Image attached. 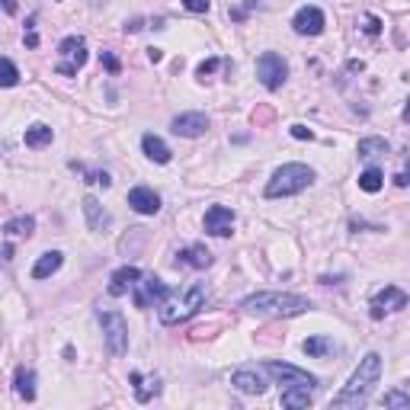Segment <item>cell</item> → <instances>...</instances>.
<instances>
[{"label":"cell","instance_id":"1","mask_svg":"<svg viewBox=\"0 0 410 410\" xmlns=\"http://www.w3.org/2000/svg\"><path fill=\"white\" fill-rule=\"evenodd\" d=\"M378 378H382V356L378 352H368L366 359L359 362V368L350 375L346 388L334 398V407L336 410H359L368 404L372 391H375Z\"/></svg>","mask_w":410,"mask_h":410},{"label":"cell","instance_id":"2","mask_svg":"<svg viewBox=\"0 0 410 410\" xmlns=\"http://www.w3.org/2000/svg\"><path fill=\"white\" fill-rule=\"evenodd\" d=\"M241 308L247 314H257V318H295V314L311 311V302L292 292H257L247 295Z\"/></svg>","mask_w":410,"mask_h":410},{"label":"cell","instance_id":"3","mask_svg":"<svg viewBox=\"0 0 410 410\" xmlns=\"http://www.w3.org/2000/svg\"><path fill=\"white\" fill-rule=\"evenodd\" d=\"M205 302H209V289L196 282V285H189L186 292L167 295L157 308V318H160V324H167V327L183 324V321H189L199 308H205Z\"/></svg>","mask_w":410,"mask_h":410},{"label":"cell","instance_id":"4","mask_svg":"<svg viewBox=\"0 0 410 410\" xmlns=\"http://www.w3.org/2000/svg\"><path fill=\"white\" fill-rule=\"evenodd\" d=\"M314 183V170L308 164H282L276 173L269 176L266 183V196L269 199H285V196H295L308 189Z\"/></svg>","mask_w":410,"mask_h":410},{"label":"cell","instance_id":"5","mask_svg":"<svg viewBox=\"0 0 410 410\" xmlns=\"http://www.w3.org/2000/svg\"><path fill=\"white\" fill-rule=\"evenodd\" d=\"M100 327H103V340H106L112 356H126L128 352V324L119 311H100Z\"/></svg>","mask_w":410,"mask_h":410},{"label":"cell","instance_id":"6","mask_svg":"<svg viewBox=\"0 0 410 410\" xmlns=\"http://www.w3.org/2000/svg\"><path fill=\"white\" fill-rule=\"evenodd\" d=\"M285 77H289V65L282 61V55L276 51H263L257 58V80L266 90H279L285 84Z\"/></svg>","mask_w":410,"mask_h":410},{"label":"cell","instance_id":"7","mask_svg":"<svg viewBox=\"0 0 410 410\" xmlns=\"http://www.w3.org/2000/svg\"><path fill=\"white\" fill-rule=\"evenodd\" d=\"M368 314L375 321H382L385 314H394V311H404L407 308V292L404 289H398V285H385L382 292L372 295V305H368Z\"/></svg>","mask_w":410,"mask_h":410},{"label":"cell","instance_id":"8","mask_svg":"<svg viewBox=\"0 0 410 410\" xmlns=\"http://www.w3.org/2000/svg\"><path fill=\"white\" fill-rule=\"evenodd\" d=\"M58 51H61V58H67L65 65H58V74L71 77L87 65V42L80 39V35H67V39H61Z\"/></svg>","mask_w":410,"mask_h":410},{"label":"cell","instance_id":"9","mask_svg":"<svg viewBox=\"0 0 410 410\" xmlns=\"http://www.w3.org/2000/svg\"><path fill=\"white\" fill-rule=\"evenodd\" d=\"M132 289H135V305L138 308H151L154 302H164L170 295V289L157 276H138Z\"/></svg>","mask_w":410,"mask_h":410},{"label":"cell","instance_id":"10","mask_svg":"<svg viewBox=\"0 0 410 410\" xmlns=\"http://www.w3.org/2000/svg\"><path fill=\"white\" fill-rule=\"evenodd\" d=\"M266 372L273 378H276L279 385H302V388H314L318 385V378L314 375H308L305 368H298V366H289V362H266Z\"/></svg>","mask_w":410,"mask_h":410},{"label":"cell","instance_id":"11","mask_svg":"<svg viewBox=\"0 0 410 410\" xmlns=\"http://www.w3.org/2000/svg\"><path fill=\"white\" fill-rule=\"evenodd\" d=\"M234 221H237V215L228 209V205H212V209L205 212V234L228 237L234 231Z\"/></svg>","mask_w":410,"mask_h":410},{"label":"cell","instance_id":"12","mask_svg":"<svg viewBox=\"0 0 410 410\" xmlns=\"http://www.w3.org/2000/svg\"><path fill=\"white\" fill-rule=\"evenodd\" d=\"M209 116L205 112H183V116H176L173 122H170V128H173L176 135H183V138H199V135L209 132Z\"/></svg>","mask_w":410,"mask_h":410},{"label":"cell","instance_id":"13","mask_svg":"<svg viewBox=\"0 0 410 410\" xmlns=\"http://www.w3.org/2000/svg\"><path fill=\"white\" fill-rule=\"evenodd\" d=\"M324 26H327V19L318 7H302L292 17V29L298 35H321L324 33Z\"/></svg>","mask_w":410,"mask_h":410},{"label":"cell","instance_id":"14","mask_svg":"<svg viewBox=\"0 0 410 410\" xmlns=\"http://www.w3.org/2000/svg\"><path fill=\"white\" fill-rule=\"evenodd\" d=\"M128 205H132L138 215H157L160 212V196L154 193L151 186H135L128 193Z\"/></svg>","mask_w":410,"mask_h":410},{"label":"cell","instance_id":"15","mask_svg":"<svg viewBox=\"0 0 410 410\" xmlns=\"http://www.w3.org/2000/svg\"><path fill=\"white\" fill-rule=\"evenodd\" d=\"M84 218H87V225H90V231H96V234L112 228V215L103 209V202L96 196H87L84 199Z\"/></svg>","mask_w":410,"mask_h":410},{"label":"cell","instance_id":"16","mask_svg":"<svg viewBox=\"0 0 410 410\" xmlns=\"http://www.w3.org/2000/svg\"><path fill=\"white\" fill-rule=\"evenodd\" d=\"M231 385H234L237 391H244V394H263V391H266L263 375L253 372V368H237L234 375H231Z\"/></svg>","mask_w":410,"mask_h":410},{"label":"cell","instance_id":"17","mask_svg":"<svg viewBox=\"0 0 410 410\" xmlns=\"http://www.w3.org/2000/svg\"><path fill=\"white\" fill-rule=\"evenodd\" d=\"M61 266H65V253H61V250H49V253H42V257L35 259L33 279H49V276H55Z\"/></svg>","mask_w":410,"mask_h":410},{"label":"cell","instance_id":"18","mask_svg":"<svg viewBox=\"0 0 410 410\" xmlns=\"http://www.w3.org/2000/svg\"><path fill=\"white\" fill-rule=\"evenodd\" d=\"M142 276V269L138 266H122V269H116V273H112V279H109V295H126L128 289H132L135 285V279Z\"/></svg>","mask_w":410,"mask_h":410},{"label":"cell","instance_id":"19","mask_svg":"<svg viewBox=\"0 0 410 410\" xmlns=\"http://www.w3.org/2000/svg\"><path fill=\"white\" fill-rule=\"evenodd\" d=\"M142 151L148 160H154V164H170V148L164 144V138H157L154 132H148L142 138Z\"/></svg>","mask_w":410,"mask_h":410},{"label":"cell","instance_id":"20","mask_svg":"<svg viewBox=\"0 0 410 410\" xmlns=\"http://www.w3.org/2000/svg\"><path fill=\"white\" fill-rule=\"evenodd\" d=\"M176 263H180V266H189V269H209L212 266V253L205 250L202 244H196V247H186Z\"/></svg>","mask_w":410,"mask_h":410},{"label":"cell","instance_id":"21","mask_svg":"<svg viewBox=\"0 0 410 410\" xmlns=\"http://www.w3.org/2000/svg\"><path fill=\"white\" fill-rule=\"evenodd\" d=\"M13 388H17V394L23 401H35V372L33 368L19 366L17 375H13Z\"/></svg>","mask_w":410,"mask_h":410},{"label":"cell","instance_id":"22","mask_svg":"<svg viewBox=\"0 0 410 410\" xmlns=\"http://www.w3.org/2000/svg\"><path fill=\"white\" fill-rule=\"evenodd\" d=\"M336 346H334V340L330 336H308L302 343V352L305 356H311V359H324V356H330Z\"/></svg>","mask_w":410,"mask_h":410},{"label":"cell","instance_id":"23","mask_svg":"<svg viewBox=\"0 0 410 410\" xmlns=\"http://www.w3.org/2000/svg\"><path fill=\"white\" fill-rule=\"evenodd\" d=\"M51 138H55L51 126H42V122L29 126V128H26V135H23L26 148H45V144H51Z\"/></svg>","mask_w":410,"mask_h":410},{"label":"cell","instance_id":"24","mask_svg":"<svg viewBox=\"0 0 410 410\" xmlns=\"http://www.w3.org/2000/svg\"><path fill=\"white\" fill-rule=\"evenodd\" d=\"M35 231V218L33 215H19V218H10L3 225V234L7 237H29Z\"/></svg>","mask_w":410,"mask_h":410},{"label":"cell","instance_id":"25","mask_svg":"<svg viewBox=\"0 0 410 410\" xmlns=\"http://www.w3.org/2000/svg\"><path fill=\"white\" fill-rule=\"evenodd\" d=\"M282 404H285V407H311V388L289 385L282 391Z\"/></svg>","mask_w":410,"mask_h":410},{"label":"cell","instance_id":"26","mask_svg":"<svg viewBox=\"0 0 410 410\" xmlns=\"http://www.w3.org/2000/svg\"><path fill=\"white\" fill-rule=\"evenodd\" d=\"M132 382H135V398L138 401H151L154 394L160 391L157 378H142V372H132Z\"/></svg>","mask_w":410,"mask_h":410},{"label":"cell","instance_id":"27","mask_svg":"<svg viewBox=\"0 0 410 410\" xmlns=\"http://www.w3.org/2000/svg\"><path fill=\"white\" fill-rule=\"evenodd\" d=\"M388 151H391V148H388L385 138H362L359 148H356V154H359L362 160H368V157H382V154H388Z\"/></svg>","mask_w":410,"mask_h":410},{"label":"cell","instance_id":"28","mask_svg":"<svg viewBox=\"0 0 410 410\" xmlns=\"http://www.w3.org/2000/svg\"><path fill=\"white\" fill-rule=\"evenodd\" d=\"M382 186H385V173H382L378 167H368L366 173H359V189L362 193H378Z\"/></svg>","mask_w":410,"mask_h":410},{"label":"cell","instance_id":"29","mask_svg":"<svg viewBox=\"0 0 410 410\" xmlns=\"http://www.w3.org/2000/svg\"><path fill=\"white\" fill-rule=\"evenodd\" d=\"M19 84V67L10 58H0V87H17Z\"/></svg>","mask_w":410,"mask_h":410},{"label":"cell","instance_id":"30","mask_svg":"<svg viewBox=\"0 0 410 410\" xmlns=\"http://www.w3.org/2000/svg\"><path fill=\"white\" fill-rule=\"evenodd\" d=\"M385 407H410V394H404V391L385 394Z\"/></svg>","mask_w":410,"mask_h":410},{"label":"cell","instance_id":"31","mask_svg":"<svg viewBox=\"0 0 410 410\" xmlns=\"http://www.w3.org/2000/svg\"><path fill=\"white\" fill-rule=\"evenodd\" d=\"M362 33H366V35H378V33H382V23H378V17L366 13V17H362Z\"/></svg>","mask_w":410,"mask_h":410},{"label":"cell","instance_id":"32","mask_svg":"<svg viewBox=\"0 0 410 410\" xmlns=\"http://www.w3.org/2000/svg\"><path fill=\"white\" fill-rule=\"evenodd\" d=\"M183 7L189 10V13H209V0H183Z\"/></svg>","mask_w":410,"mask_h":410},{"label":"cell","instance_id":"33","mask_svg":"<svg viewBox=\"0 0 410 410\" xmlns=\"http://www.w3.org/2000/svg\"><path fill=\"white\" fill-rule=\"evenodd\" d=\"M215 67H218V58H209V61H202V65L196 67V74H199L202 80H205L209 74H215Z\"/></svg>","mask_w":410,"mask_h":410},{"label":"cell","instance_id":"34","mask_svg":"<svg viewBox=\"0 0 410 410\" xmlns=\"http://www.w3.org/2000/svg\"><path fill=\"white\" fill-rule=\"evenodd\" d=\"M289 132H292V138H298V142H311V138H314V132H311L308 126H292Z\"/></svg>","mask_w":410,"mask_h":410},{"label":"cell","instance_id":"35","mask_svg":"<svg viewBox=\"0 0 410 410\" xmlns=\"http://www.w3.org/2000/svg\"><path fill=\"white\" fill-rule=\"evenodd\" d=\"M103 65H106L109 71H112V74H116V71H119V61H116V55H109V51H103Z\"/></svg>","mask_w":410,"mask_h":410},{"label":"cell","instance_id":"36","mask_svg":"<svg viewBox=\"0 0 410 410\" xmlns=\"http://www.w3.org/2000/svg\"><path fill=\"white\" fill-rule=\"evenodd\" d=\"M26 45H29V49H35V45H39V35L29 33V35H26Z\"/></svg>","mask_w":410,"mask_h":410},{"label":"cell","instance_id":"37","mask_svg":"<svg viewBox=\"0 0 410 410\" xmlns=\"http://www.w3.org/2000/svg\"><path fill=\"white\" fill-rule=\"evenodd\" d=\"M148 58H151V61H154V65H157V61H160V58H164V55H160V49H151V51H148Z\"/></svg>","mask_w":410,"mask_h":410},{"label":"cell","instance_id":"38","mask_svg":"<svg viewBox=\"0 0 410 410\" xmlns=\"http://www.w3.org/2000/svg\"><path fill=\"white\" fill-rule=\"evenodd\" d=\"M3 7H7V13H17V3H13V0H3Z\"/></svg>","mask_w":410,"mask_h":410}]
</instances>
